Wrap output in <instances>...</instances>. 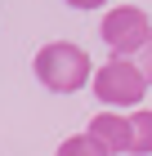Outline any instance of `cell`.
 Here are the masks:
<instances>
[{"label": "cell", "instance_id": "277c9868", "mask_svg": "<svg viewBox=\"0 0 152 156\" xmlns=\"http://www.w3.org/2000/svg\"><path fill=\"white\" fill-rule=\"evenodd\" d=\"M94 138V143L103 147L107 156H121V152H130V116H121V112H98V116L90 120V129H85Z\"/></svg>", "mask_w": 152, "mask_h": 156}, {"label": "cell", "instance_id": "8992f818", "mask_svg": "<svg viewBox=\"0 0 152 156\" xmlns=\"http://www.w3.org/2000/svg\"><path fill=\"white\" fill-rule=\"evenodd\" d=\"M58 156H107V152L94 143L90 134H72V138H63V143H58Z\"/></svg>", "mask_w": 152, "mask_h": 156}, {"label": "cell", "instance_id": "3957f363", "mask_svg": "<svg viewBox=\"0 0 152 156\" xmlns=\"http://www.w3.org/2000/svg\"><path fill=\"white\" fill-rule=\"evenodd\" d=\"M98 36L107 40V49L117 54V58H134L143 49V40L152 36V23L148 13L139 5H117V9H107V18L98 23Z\"/></svg>", "mask_w": 152, "mask_h": 156}, {"label": "cell", "instance_id": "ba28073f", "mask_svg": "<svg viewBox=\"0 0 152 156\" xmlns=\"http://www.w3.org/2000/svg\"><path fill=\"white\" fill-rule=\"evenodd\" d=\"M67 5H72V9H103L107 0H67Z\"/></svg>", "mask_w": 152, "mask_h": 156}, {"label": "cell", "instance_id": "52a82bcc", "mask_svg": "<svg viewBox=\"0 0 152 156\" xmlns=\"http://www.w3.org/2000/svg\"><path fill=\"white\" fill-rule=\"evenodd\" d=\"M134 67H139V72H143V80L152 85V36L143 40V49H139V54H134Z\"/></svg>", "mask_w": 152, "mask_h": 156}, {"label": "cell", "instance_id": "5b68a950", "mask_svg": "<svg viewBox=\"0 0 152 156\" xmlns=\"http://www.w3.org/2000/svg\"><path fill=\"white\" fill-rule=\"evenodd\" d=\"M130 156H152V107L130 116Z\"/></svg>", "mask_w": 152, "mask_h": 156}, {"label": "cell", "instance_id": "7a4b0ae2", "mask_svg": "<svg viewBox=\"0 0 152 156\" xmlns=\"http://www.w3.org/2000/svg\"><path fill=\"white\" fill-rule=\"evenodd\" d=\"M90 85L94 98H103V107H143V98H148V80L134 67V58H107Z\"/></svg>", "mask_w": 152, "mask_h": 156}, {"label": "cell", "instance_id": "6da1fadb", "mask_svg": "<svg viewBox=\"0 0 152 156\" xmlns=\"http://www.w3.org/2000/svg\"><path fill=\"white\" fill-rule=\"evenodd\" d=\"M36 80L54 89V94H76L81 85L94 80V67H90V54L72 40H49L45 49H36Z\"/></svg>", "mask_w": 152, "mask_h": 156}]
</instances>
